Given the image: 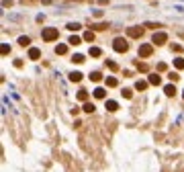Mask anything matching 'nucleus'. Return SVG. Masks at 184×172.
Returning <instances> with one entry per match:
<instances>
[{
	"instance_id": "f257e3e1",
	"label": "nucleus",
	"mask_w": 184,
	"mask_h": 172,
	"mask_svg": "<svg viewBox=\"0 0 184 172\" xmlns=\"http://www.w3.org/2000/svg\"><path fill=\"white\" fill-rule=\"evenodd\" d=\"M113 49H115L117 53H125L127 49H129V43H127V39H123V37H117L115 41H113Z\"/></svg>"
},
{
	"instance_id": "f03ea898",
	"label": "nucleus",
	"mask_w": 184,
	"mask_h": 172,
	"mask_svg": "<svg viewBox=\"0 0 184 172\" xmlns=\"http://www.w3.org/2000/svg\"><path fill=\"white\" fill-rule=\"evenodd\" d=\"M58 37H59L58 29H51V27H47V29H43V39H45V41H55Z\"/></svg>"
},
{
	"instance_id": "7ed1b4c3",
	"label": "nucleus",
	"mask_w": 184,
	"mask_h": 172,
	"mask_svg": "<svg viewBox=\"0 0 184 172\" xmlns=\"http://www.w3.org/2000/svg\"><path fill=\"white\" fill-rule=\"evenodd\" d=\"M168 41V35L164 33V31H158V33H153V37H151V43H156V45H164Z\"/></svg>"
},
{
	"instance_id": "20e7f679",
	"label": "nucleus",
	"mask_w": 184,
	"mask_h": 172,
	"mask_svg": "<svg viewBox=\"0 0 184 172\" xmlns=\"http://www.w3.org/2000/svg\"><path fill=\"white\" fill-rule=\"evenodd\" d=\"M151 53H153V45H151V43L139 45V57H150Z\"/></svg>"
},
{
	"instance_id": "39448f33",
	"label": "nucleus",
	"mask_w": 184,
	"mask_h": 172,
	"mask_svg": "<svg viewBox=\"0 0 184 172\" xmlns=\"http://www.w3.org/2000/svg\"><path fill=\"white\" fill-rule=\"evenodd\" d=\"M127 35H129L131 39H139V37L143 35V27H129V29H127Z\"/></svg>"
},
{
	"instance_id": "423d86ee",
	"label": "nucleus",
	"mask_w": 184,
	"mask_h": 172,
	"mask_svg": "<svg viewBox=\"0 0 184 172\" xmlns=\"http://www.w3.org/2000/svg\"><path fill=\"white\" fill-rule=\"evenodd\" d=\"M147 82H150V84H153V86H160V84H162L160 74H150V76H147Z\"/></svg>"
},
{
	"instance_id": "0eeeda50",
	"label": "nucleus",
	"mask_w": 184,
	"mask_h": 172,
	"mask_svg": "<svg viewBox=\"0 0 184 172\" xmlns=\"http://www.w3.org/2000/svg\"><path fill=\"white\" fill-rule=\"evenodd\" d=\"M29 57H31V59H39V57H41V51H39L37 47H31V49H29Z\"/></svg>"
},
{
	"instance_id": "6e6552de",
	"label": "nucleus",
	"mask_w": 184,
	"mask_h": 172,
	"mask_svg": "<svg viewBox=\"0 0 184 172\" xmlns=\"http://www.w3.org/2000/svg\"><path fill=\"white\" fill-rule=\"evenodd\" d=\"M104 107H106V111H111V113H115L117 109H119V104H117L115 101H106V104H104Z\"/></svg>"
},
{
	"instance_id": "1a4fd4ad",
	"label": "nucleus",
	"mask_w": 184,
	"mask_h": 172,
	"mask_svg": "<svg viewBox=\"0 0 184 172\" xmlns=\"http://www.w3.org/2000/svg\"><path fill=\"white\" fill-rule=\"evenodd\" d=\"M92 94H94V98H104V94H106V90L98 86V88H94V92H92Z\"/></svg>"
},
{
	"instance_id": "9d476101",
	"label": "nucleus",
	"mask_w": 184,
	"mask_h": 172,
	"mask_svg": "<svg viewBox=\"0 0 184 172\" xmlns=\"http://www.w3.org/2000/svg\"><path fill=\"white\" fill-rule=\"evenodd\" d=\"M55 53H58V56H66V53H68V45H64V43L58 45L55 47Z\"/></svg>"
},
{
	"instance_id": "9b49d317",
	"label": "nucleus",
	"mask_w": 184,
	"mask_h": 172,
	"mask_svg": "<svg viewBox=\"0 0 184 172\" xmlns=\"http://www.w3.org/2000/svg\"><path fill=\"white\" fill-rule=\"evenodd\" d=\"M78 101L88 103V90H78Z\"/></svg>"
},
{
	"instance_id": "f8f14e48",
	"label": "nucleus",
	"mask_w": 184,
	"mask_h": 172,
	"mask_svg": "<svg viewBox=\"0 0 184 172\" xmlns=\"http://www.w3.org/2000/svg\"><path fill=\"white\" fill-rule=\"evenodd\" d=\"M164 92H166L168 96H174V94H176V86H174V84H168V86L164 88Z\"/></svg>"
},
{
	"instance_id": "ddd939ff",
	"label": "nucleus",
	"mask_w": 184,
	"mask_h": 172,
	"mask_svg": "<svg viewBox=\"0 0 184 172\" xmlns=\"http://www.w3.org/2000/svg\"><path fill=\"white\" fill-rule=\"evenodd\" d=\"M70 80L72 82H80L82 80V72H72V74H70Z\"/></svg>"
},
{
	"instance_id": "4468645a",
	"label": "nucleus",
	"mask_w": 184,
	"mask_h": 172,
	"mask_svg": "<svg viewBox=\"0 0 184 172\" xmlns=\"http://www.w3.org/2000/svg\"><path fill=\"white\" fill-rule=\"evenodd\" d=\"M147 84H150V82H145V80H137V82H135V88H137V90H145V88H147Z\"/></svg>"
},
{
	"instance_id": "2eb2a0df",
	"label": "nucleus",
	"mask_w": 184,
	"mask_h": 172,
	"mask_svg": "<svg viewBox=\"0 0 184 172\" xmlns=\"http://www.w3.org/2000/svg\"><path fill=\"white\" fill-rule=\"evenodd\" d=\"M174 66H176V70H184V57H176Z\"/></svg>"
},
{
	"instance_id": "dca6fc26",
	"label": "nucleus",
	"mask_w": 184,
	"mask_h": 172,
	"mask_svg": "<svg viewBox=\"0 0 184 172\" xmlns=\"http://www.w3.org/2000/svg\"><path fill=\"white\" fill-rule=\"evenodd\" d=\"M70 45H80L82 43V39L80 37H78V35H72V37H70V41H68Z\"/></svg>"
},
{
	"instance_id": "f3484780",
	"label": "nucleus",
	"mask_w": 184,
	"mask_h": 172,
	"mask_svg": "<svg viewBox=\"0 0 184 172\" xmlns=\"http://www.w3.org/2000/svg\"><path fill=\"white\" fill-rule=\"evenodd\" d=\"M84 41L92 43V41H94V31H86V33H84Z\"/></svg>"
},
{
	"instance_id": "a211bd4d",
	"label": "nucleus",
	"mask_w": 184,
	"mask_h": 172,
	"mask_svg": "<svg viewBox=\"0 0 184 172\" xmlns=\"http://www.w3.org/2000/svg\"><path fill=\"white\" fill-rule=\"evenodd\" d=\"M100 78H102V74H100V72H92V74H90V80L92 82H100Z\"/></svg>"
},
{
	"instance_id": "6ab92c4d",
	"label": "nucleus",
	"mask_w": 184,
	"mask_h": 172,
	"mask_svg": "<svg viewBox=\"0 0 184 172\" xmlns=\"http://www.w3.org/2000/svg\"><path fill=\"white\" fill-rule=\"evenodd\" d=\"M117 84H119L117 78H113V76H111V78H106V86H108V88H115Z\"/></svg>"
},
{
	"instance_id": "aec40b11",
	"label": "nucleus",
	"mask_w": 184,
	"mask_h": 172,
	"mask_svg": "<svg viewBox=\"0 0 184 172\" xmlns=\"http://www.w3.org/2000/svg\"><path fill=\"white\" fill-rule=\"evenodd\" d=\"M82 109H84L86 113H92V111H94L96 107H94V104H92V103H84V107H82Z\"/></svg>"
},
{
	"instance_id": "412c9836",
	"label": "nucleus",
	"mask_w": 184,
	"mask_h": 172,
	"mask_svg": "<svg viewBox=\"0 0 184 172\" xmlns=\"http://www.w3.org/2000/svg\"><path fill=\"white\" fill-rule=\"evenodd\" d=\"M72 62H74V64H82V62H84V56H82V53H76V56L72 57Z\"/></svg>"
},
{
	"instance_id": "4be33fe9",
	"label": "nucleus",
	"mask_w": 184,
	"mask_h": 172,
	"mask_svg": "<svg viewBox=\"0 0 184 172\" xmlns=\"http://www.w3.org/2000/svg\"><path fill=\"white\" fill-rule=\"evenodd\" d=\"M19 43H21L23 47H27L29 43H31V39H29V37H19Z\"/></svg>"
},
{
	"instance_id": "5701e85b",
	"label": "nucleus",
	"mask_w": 184,
	"mask_h": 172,
	"mask_svg": "<svg viewBox=\"0 0 184 172\" xmlns=\"http://www.w3.org/2000/svg\"><path fill=\"white\" fill-rule=\"evenodd\" d=\"M90 56L92 57H98V56H100V47H90Z\"/></svg>"
},
{
	"instance_id": "b1692460",
	"label": "nucleus",
	"mask_w": 184,
	"mask_h": 172,
	"mask_svg": "<svg viewBox=\"0 0 184 172\" xmlns=\"http://www.w3.org/2000/svg\"><path fill=\"white\" fill-rule=\"evenodd\" d=\"M0 51H2V56H6V53H10V45H6V43H2V47H0Z\"/></svg>"
},
{
	"instance_id": "393cba45",
	"label": "nucleus",
	"mask_w": 184,
	"mask_h": 172,
	"mask_svg": "<svg viewBox=\"0 0 184 172\" xmlns=\"http://www.w3.org/2000/svg\"><path fill=\"white\" fill-rule=\"evenodd\" d=\"M68 29H70V31H80V23H70Z\"/></svg>"
},
{
	"instance_id": "a878e982",
	"label": "nucleus",
	"mask_w": 184,
	"mask_h": 172,
	"mask_svg": "<svg viewBox=\"0 0 184 172\" xmlns=\"http://www.w3.org/2000/svg\"><path fill=\"white\" fill-rule=\"evenodd\" d=\"M106 66H108V68L113 70V72H117V70H119V66H117L115 62H111V59H106Z\"/></svg>"
},
{
	"instance_id": "bb28decb",
	"label": "nucleus",
	"mask_w": 184,
	"mask_h": 172,
	"mask_svg": "<svg viewBox=\"0 0 184 172\" xmlns=\"http://www.w3.org/2000/svg\"><path fill=\"white\" fill-rule=\"evenodd\" d=\"M123 96H125V98H131V96H133V90H131V88H123Z\"/></svg>"
},
{
	"instance_id": "cd10ccee",
	"label": "nucleus",
	"mask_w": 184,
	"mask_h": 172,
	"mask_svg": "<svg viewBox=\"0 0 184 172\" xmlns=\"http://www.w3.org/2000/svg\"><path fill=\"white\" fill-rule=\"evenodd\" d=\"M158 70H160V72H166V70H168V66H166L164 62H160V64H158Z\"/></svg>"
},
{
	"instance_id": "c85d7f7f",
	"label": "nucleus",
	"mask_w": 184,
	"mask_h": 172,
	"mask_svg": "<svg viewBox=\"0 0 184 172\" xmlns=\"http://www.w3.org/2000/svg\"><path fill=\"white\" fill-rule=\"evenodd\" d=\"M178 78H180V76H178V72H170V80H178Z\"/></svg>"
},
{
	"instance_id": "c756f323",
	"label": "nucleus",
	"mask_w": 184,
	"mask_h": 172,
	"mask_svg": "<svg viewBox=\"0 0 184 172\" xmlns=\"http://www.w3.org/2000/svg\"><path fill=\"white\" fill-rule=\"evenodd\" d=\"M137 68L141 70V72H147V64H139L137 62Z\"/></svg>"
},
{
	"instance_id": "7c9ffc66",
	"label": "nucleus",
	"mask_w": 184,
	"mask_h": 172,
	"mask_svg": "<svg viewBox=\"0 0 184 172\" xmlns=\"http://www.w3.org/2000/svg\"><path fill=\"white\" fill-rule=\"evenodd\" d=\"M94 29H96V31H102V29H106V25H102V23H100V25H94Z\"/></svg>"
},
{
	"instance_id": "2f4dec72",
	"label": "nucleus",
	"mask_w": 184,
	"mask_h": 172,
	"mask_svg": "<svg viewBox=\"0 0 184 172\" xmlns=\"http://www.w3.org/2000/svg\"><path fill=\"white\" fill-rule=\"evenodd\" d=\"M172 49H174V51H178V53H180V51H182V45H172Z\"/></svg>"
},
{
	"instance_id": "473e14b6",
	"label": "nucleus",
	"mask_w": 184,
	"mask_h": 172,
	"mask_svg": "<svg viewBox=\"0 0 184 172\" xmlns=\"http://www.w3.org/2000/svg\"><path fill=\"white\" fill-rule=\"evenodd\" d=\"M98 2H100V4H106V2H108V0H98Z\"/></svg>"
},
{
	"instance_id": "72a5a7b5",
	"label": "nucleus",
	"mask_w": 184,
	"mask_h": 172,
	"mask_svg": "<svg viewBox=\"0 0 184 172\" xmlns=\"http://www.w3.org/2000/svg\"><path fill=\"white\" fill-rule=\"evenodd\" d=\"M182 98H184V94H182Z\"/></svg>"
}]
</instances>
